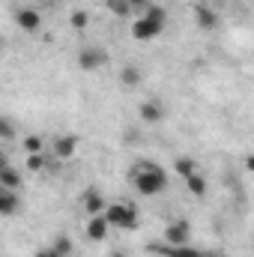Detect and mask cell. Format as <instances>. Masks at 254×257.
Segmentation results:
<instances>
[{
    "label": "cell",
    "mask_w": 254,
    "mask_h": 257,
    "mask_svg": "<svg viewBox=\"0 0 254 257\" xmlns=\"http://www.w3.org/2000/svg\"><path fill=\"white\" fill-rule=\"evenodd\" d=\"M129 183L135 186L138 194L156 197V194H162L168 189V174H165L159 165H153V162H141V165H135V168L129 171Z\"/></svg>",
    "instance_id": "6da1fadb"
},
{
    "label": "cell",
    "mask_w": 254,
    "mask_h": 257,
    "mask_svg": "<svg viewBox=\"0 0 254 257\" xmlns=\"http://www.w3.org/2000/svg\"><path fill=\"white\" fill-rule=\"evenodd\" d=\"M102 215H105V221H108L111 227H120V230H135V227H138V221H141L138 206H135V203H126V200L105 203Z\"/></svg>",
    "instance_id": "7a4b0ae2"
},
{
    "label": "cell",
    "mask_w": 254,
    "mask_h": 257,
    "mask_svg": "<svg viewBox=\"0 0 254 257\" xmlns=\"http://www.w3.org/2000/svg\"><path fill=\"white\" fill-rule=\"evenodd\" d=\"M165 33V24L162 21H153V18H147V15H138L135 21H132V36L138 39V42H150V39H156V36H162Z\"/></svg>",
    "instance_id": "3957f363"
},
{
    "label": "cell",
    "mask_w": 254,
    "mask_h": 257,
    "mask_svg": "<svg viewBox=\"0 0 254 257\" xmlns=\"http://www.w3.org/2000/svg\"><path fill=\"white\" fill-rule=\"evenodd\" d=\"M105 63H108V48H102V45H87L78 51V66L84 72H96Z\"/></svg>",
    "instance_id": "277c9868"
},
{
    "label": "cell",
    "mask_w": 254,
    "mask_h": 257,
    "mask_svg": "<svg viewBox=\"0 0 254 257\" xmlns=\"http://www.w3.org/2000/svg\"><path fill=\"white\" fill-rule=\"evenodd\" d=\"M12 18H15V27H18L21 33H36V30L42 27V15H39V9H33V6H18Z\"/></svg>",
    "instance_id": "5b68a950"
},
{
    "label": "cell",
    "mask_w": 254,
    "mask_h": 257,
    "mask_svg": "<svg viewBox=\"0 0 254 257\" xmlns=\"http://www.w3.org/2000/svg\"><path fill=\"white\" fill-rule=\"evenodd\" d=\"M191 242V224L186 218H177L165 227V245H189Z\"/></svg>",
    "instance_id": "8992f818"
},
{
    "label": "cell",
    "mask_w": 254,
    "mask_h": 257,
    "mask_svg": "<svg viewBox=\"0 0 254 257\" xmlns=\"http://www.w3.org/2000/svg\"><path fill=\"white\" fill-rule=\"evenodd\" d=\"M108 233H111V224L105 221V215H102V212L90 215V221H87V239H90V242H105Z\"/></svg>",
    "instance_id": "52a82bcc"
},
{
    "label": "cell",
    "mask_w": 254,
    "mask_h": 257,
    "mask_svg": "<svg viewBox=\"0 0 254 257\" xmlns=\"http://www.w3.org/2000/svg\"><path fill=\"white\" fill-rule=\"evenodd\" d=\"M150 251L153 254H165V257H206L200 248H191V242L189 245H150Z\"/></svg>",
    "instance_id": "ba28073f"
},
{
    "label": "cell",
    "mask_w": 254,
    "mask_h": 257,
    "mask_svg": "<svg viewBox=\"0 0 254 257\" xmlns=\"http://www.w3.org/2000/svg\"><path fill=\"white\" fill-rule=\"evenodd\" d=\"M138 114H141L144 123H162V120H165V105H162L159 99H147V102H141Z\"/></svg>",
    "instance_id": "9c48e42d"
},
{
    "label": "cell",
    "mask_w": 254,
    "mask_h": 257,
    "mask_svg": "<svg viewBox=\"0 0 254 257\" xmlns=\"http://www.w3.org/2000/svg\"><path fill=\"white\" fill-rule=\"evenodd\" d=\"M51 153H54L57 159H72V156L78 153V138H75V135H60V138H54Z\"/></svg>",
    "instance_id": "30bf717a"
},
{
    "label": "cell",
    "mask_w": 254,
    "mask_h": 257,
    "mask_svg": "<svg viewBox=\"0 0 254 257\" xmlns=\"http://www.w3.org/2000/svg\"><path fill=\"white\" fill-rule=\"evenodd\" d=\"M194 21H197L200 30H215V27H218V15H215V9L206 6V3H197V6H194Z\"/></svg>",
    "instance_id": "8fae6325"
},
{
    "label": "cell",
    "mask_w": 254,
    "mask_h": 257,
    "mask_svg": "<svg viewBox=\"0 0 254 257\" xmlns=\"http://www.w3.org/2000/svg\"><path fill=\"white\" fill-rule=\"evenodd\" d=\"M81 203H84L87 215H96V212H102V209H105V197L96 192V189H87V192L81 194Z\"/></svg>",
    "instance_id": "7c38bea8"
},
{
    "label": "cell",
    "mask_w": 254,
    "mask_h": 257,
    "mask_svg": "<svg viewBox=\"0 0 254 257\" xmlns=\"http://www.w3.org/2000/svg\"><path fill=\"white\" fill-rule=\"evenodd\" d=\"M18 209V192L0 186V215H12Z\"/></svg>",
    "instance_id": "4fadbf2b"
},
{
    "label": "cell",
    "mask_w": 254,
    "mask_h": 257,
    "mask_svg": "<svg viewBox=\"0 0 254 257\" xmlns=\"http://www.w3.org/2000/svg\"><path fill=\"white\" fill-rule=\"evenodd\" d=\"M0 186H3V189H12V192H18V189H21V174H18L12 165H6V168L0 171Z\"/></svg>",
    "instance_id": "5bb4252c"
},
{
    "label": "cell",
    "mask_w": 254,
    "mask_h": 257,
    "mask_svg": "<svg viewBox=\"0 0 254 257\" xmlns=\"http://www.w3.org/2000/svg\"><path fill=\"white\" fill-rule=\"evenodd\" d=\"M141 78H144V75H141V69H138V66H123V69H120V81H123V87H129V90H132V87H138V84H141Z\"/></svg>",
    "instance_id": "9a60e30c"
},
{
    "label": "cell",
    "mask_w": 254,
    "mask_h": 257,
    "mask_svg": "<svg viewBox=\"0 0 254 257\" xmlns=\"http://www.w3.org/2000/svg\"><path fill=\"white\" fill-rule=\"evenodd\" d=\"M186 186H189V192L194 197H203L206 194V177L203 174H191V177H186Z\"/></svg>",
    "instance_id": "2e32d148"
},
{
    "label": "cell",
    "mask_w": 254,
    "mask_h": 257,
    "mask_svg": "<svg viewBox=\"0 0 254 257\" xmlns=\"http://www.w3.org/2000/svg\"><path fill=\"white\" fill-rule=\"evenodd\" d=\"M42 150H45V141H42L39 135H27V138H24V153H27V156L42 153Z\"/></svg>",
    "instance_id": "e0dca14e"
},
{
    "label": "cell",
    "mask_w": 254,
    "mask_h": 257,
    "mask_svg": "<svg viewBox=\"0 0 254 257\" xmlns=\"http://www.w3.org/2000/svg\"><path fill=\"white\" fill-rule=\"evenodd\" d=\"M51 251H54L57 257H69L72 254V239H69V236H57L54 245H51Z\"/></svg>",
    "instance_id": "ac0fdd59"
},
{
    "label": "cell",
    "mask_w": 254,
    "mask_h": 257,
    "mask_svg": "<svg viewBox=\"0 0 254 257\" xmlns=\"http://www.w3.org/2000/svg\"><path fill=\"white\" fill-rule=\"evenodd\" d=\"M69 24H72L75 30H87V24H90L87 9H75V12H72V18H69Z\"/></svg>",
    "instance_id": "d6986e66"
},
{
    "label": "cell",
    "mask_w": 254,
    "mask_h": 257,
    "mask_svg": "<svg viewBox=\"0 0 254 257\" xmlns=\"http://www.w3.org/2000/svg\"><path fill=\"white\" fill-rule=\"evenodd\" d=\"M174 168H177V174H180L183 180L191 177V174H197V165H194L191 159H177V165H174Z\"/></svg>",
    "instance_id": "ffe728a7"
},
{
    "label": "cell",
    "mask_w": 254,
    "mask_h": 257,
    "mask_svg": "<svg viewBox=\"0 0 254 257\" xmlns=\"http://www.w3.org/2000/svg\"><path fill=\"white\" fill-rule=\"evenodd\" d=\"M105 3H108V9H111L114 15H120V18H129V15H132V9H129L126 0H105Z\"/></svg>",
    "instance_id": "44dd1931"
},
{
    "label": "cell",
    "mask_w": 254,
    "mask_h": 257,
    "mask_svg": "<svg viewBox=\"0 0 254 257\" xmlns=\"http://www.w3.org/2000/svg\"><path fill=\"white\" fill-rule=\"evenodd\" d=\"M0 138H3V141L15 138V120H9V117H0Z\"/></svg>",
    "instance_id": "7402d4cb"
},
{
    "label": "cell",
    "mask_w": 254,
    "mask_h": 257,
    "mask_svg": "<svg viewBox=\"0 0 254 257\" xmlns=\"http://www.w3.org/2000/svg\"><path fill=\"white\" fill-rule=\"evenodd\" d=\"M27 168H30V171H45V153L27 156Z\"/></svg>",
    "instance_id": "603a6c76"
},
{
    "label": "cell",
    "mask_w": 254,
    "mask_h": 257,
    "mask_svg": "<svg viewBox=\"0 0 254 257\" xmlns=\"http://www.w3.org/2000/svg\"><path fill=\"white\" fill-rule=\"evenodd\" d=\"M126 3H129V9H132V12H144V9L150 6V0H126Z\"/></svg>",
    "instance_id": "cb8c5ba5"
},
{
    "label": "cell",
    "mask_w": 254,
    "mask_h": 257,
    "mask_svg": "<svg viewBox=\"0 0 254 257\" xmlns=\"http://www.w3.org/2000/svg\"><path fill=\"white\" fill-rule=\"evenodd\" d=\"M33 257H57V254H54L51 248H39V251H36V254H33Z\"/></svg>",
    "instance_id": "d4e9b609"
},
{
    "label": "cell",
    "mask_w": 254,
    "mask_h": 257,
    "mask_svg": "<svg viewBox=\"0 0 254 257\" xmlns=\"http://www.w3.org/2000/svg\"><path fill=\"white\" fill-rule=\"evenodd\" d=\"M6 165H9V162H6V156H3V153H0V171H3V168H6Z\"/></svg>",
    "instance_id": "484cf974"
},
{
    "label": "cell",
    "mask_w": 254,
    "mask_h": 257,
    "mask_svg": "<svg viewBox=\"0 0 254 257\" xmlns=\"http://www.w3.org/2000/svg\"><path fill=\"white\" fill-rule=\"evenodd\" d=\"M108 257H126V254H123V251H111Z\"/></svg>",
    "instance_id": "4316f807"
},
{
    "label": "cell",
    "mask_w": 254,
    "mask_h": 257,
    "mask_svg": "<svg viewBox=\"0 0 254 257\" xmlns=\"http://www.w3.org/2000/svg\"><path fill=\"white\" fill-rule=\"evenodd\" d=\"M3 45H6V39H3V36H0V48H3Z\"/></svg>",
    "instance_id": "83f0119b"
}]
</instances>
